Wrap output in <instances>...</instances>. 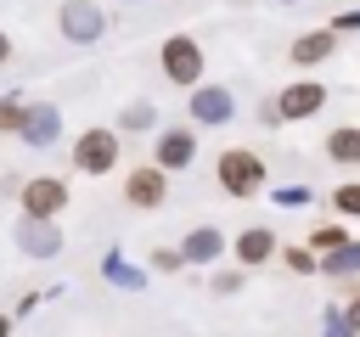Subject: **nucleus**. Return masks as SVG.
I'll list each match as a JSON object with an SVG mask.
<instances>
[{
	"instance_id": "1",
	"label": "nucleus",
	"mask_w": 360,
	"mask_h": 337,
	"mask_svg": "<svg viewBox=\"0 0 360 337\" xmlns=\"http://www.w3.org/2000/svg\"><path fill=\"white\" fill-rule=\"evenodd\" d=\"M219 191L225 197H259V185H264V157L259 152H248V146H231V152H219Z\"/></svg>"
},
{
	"instance_id": "2",
	"label": "nucleus",
	"mask_w": 360,
	"mask_h": 337,
	"mask_svg": "<svg viewBox=\"0 0 360 337\" xmlns=\"http://www.w3.org/2000/svg\"><path fill=\"white\" fill-rule=\"evenodd\" d=\"M163 73H169L174 84L197 90V84H202V45H197L191 34H174V39H163Z\"/></svg>"
},
{
	"instance_id": "3",
	"label": "nucleus",
	"mask_w": 360,
	"mask_h": 337,
	"mask_svg": "<svg viewBox=\"0 0 360 337\" xmlns=\"http://www.w3.org/2000/svg\"><path fill=\"white\" fill-rule=\"evenodd\" d=\"M73 163H79L84 174H107V168L118 163V135H112V129H84V135L73 140Z\"/></svg>"
},
{
	"instance_id": "4",
	"label": "nucleus",
	"mask_w": 360,
	"mask_h": 337,
	"mask_svg": "<svg viewBox=\"0 0 360 337\" xmlns=\"http://www.w3.org/2000/svg\"><path fill=\"white\" fill-rule=\"evenodd\" d=\"M321 107H326V84L321 79H298V84H287L276 95V118H315Z\"/></svg>"
},
{
	"instance_id": "5",
	"label": "nucleus",
	"mask_w": 360,
	"mask_h": 337,
	"mask_svg": "<svg viewBox=\"0 0 360 337\" xmlns=\"http://www.w3.org/2000/svg\"><path fill=\"white\" fill-rule=\"evenodd\" d=\"M231 112H236L231 90H219V84H197V90H191V118H197V124H225Z\"/></svg>"
},
{
	"instance_id": "6",
	"label": "nucleus",
	"mask_w": 360,
	"mask_h": 337,
	"mask_svg": "<svg viewBox=\"0 0 360 337\" xmlns=\"http://www.w3.org/2000/svg\"><path fill=\"white\" fill-rule=\"evenodd\" d=\"M62 202H68V185H62V180H28V185H22V208H28V219H51Z\"/></svg>"
},
{
	"instance_id": "7",
	"label": "nucleus",
	"mask_w": 360,
	"mask_h": 337,
	"mask_svg": "<svg viewBox=\"0 0 360 337\" xmlns=\"http://www.w3.org/2000/svg\"><path fill=\"white\" fill-rule=\"evenodd\" d=\"M191 152H197V135H191V129H163V135H158V168H163V174H169V168H186Z\"/></svg>"
},
{
	"instance_id": "8",
	"label": "nucleus",
	"mask_w": 360,
	"mask_h": 337,
	"mask_svg": "<svg viewBox=\"0 0 360 337\" xmlns=\"http://www.w3.org/2000/svg\"><path fill=\"white\" fill-rule=\"evenodd\" d=\"M124 197H129L135 208H158V202H163V168H158V163L135 168V174L124 180Z\"/></svg>"
},
{
	"instance_id": "9",
	"label": "nucleus",
	"mask_w": 360,
	"mask_h": 337,
	"mask_svg": "<svg viewBox=\"0 0 360 337\" xmlns=\"http://www.w3.org/2000/svg\"><path fill=\"white\" fill-rule=\"evenodd\" d=\"M62 34H68V39H96V34H101V11H96L90 0H68V6H62Z\"/></svg>"
},
{
	"instance_id": "10",
	"label": "nucleus",
	"mask_w": 360,
	"mask_h": 337,
	"mask_svg": "<svg viewBox=\"0 0 360 337\" xmlns=\"http://www.w3.org/2000/svg\"><path fill=\"white\" fill-rule=\"evenodd\" d=\"M332 51H338V34H332V28L298 34V39H292V67H315V62H326Z\"/></svg>"
},
{
	"instance_id": "11",
	"label": "nucleus",
	"mask_w": 360,
	"mask_h": 337,
	"mask_svg": "<svg viewBox=\"0 0 360 337\" xmlns=\"http://www.w3.org/2000/svg\"><path fill=\"white\" fill-rule=\"evenodd\" d=\"M236 258L253 270V264H264V258H276V230H264V225H248L242 236H236Z\"/></svg>"
},
{
	"instance_id": "12",
	"label": "nucleus",
	"mask_w": 360,
	"mask_h": 337,
	"mask_svg": "<svg viewBox=\"0 0 360 337\" xmlns=\"http://www.w3.org/2000/svg\"><path fill=\"white\" fill-rule=\"evenodd\" d=\"M22 247H28L34 258H51V253L62 247V236H56L51 219H28V225H22Z\"/></svg>"
},
{
	"instance_id": "13",
	"label": "nucleus",
	"mask_w": 360,
	"mask_h": 337,
	"mask_svg": "<svg viewBox=\"0 0 360 337\" xmlns=\"http://www.w3.org/2000/svg\"><path fill=\"white\" fill-rule=\"evenodd\" d=\"M219 247H225V236H219L214 225H202V230H191V236H186V247H180V253H186V264H208V258H219Z\"/></svg>"
},
{
	"instance_id": "14",
	"label": "nucleus",
	"mask_w": 360,
	"mask_h": 337,
	"mask_svg": "<svg viewBox=\"0 0 360 337\" xmlns=\"http://www.w3.org/2000/svg\"><path fill=\"white\" fill-rule=\"evenodd\" d=\"M326 157L332 163H360V129H332L326 135Z\"/></svg>"
},
{
	"instance_id": "15",
	"label": "nucleus",
	"mask_w": 360,
	"mask_h": 337,
	"mask_svg": "<svg viewBox=\"0 0 360 337\" xmlns=\"http://www.w3.org/2000/svg\"><path fill=\"white\" fill-rule=\"evenodd\" d=\"M22 135H28L34 146H45V140L56 135V112H51V107H28V118H22Z\"/></svg>"
},
{
	"instance_id": "16",
	"label": "nucleus",
	"mask_w": 360,
	"mask_h": 337,
	"mask_svg": "<svg viewBox=\"0 0 360 337\" xmlns=\"http://www.w3.org/2000/svg\"><path fill=\"white\" fill-rule=\"evenodd\" d=\"M321 270H326V275H360V242H343L338 253H326Z\"/></svg>"
},
{
	"instance_id": "17",
	"label": "nucleus",
	"mask_w": 360,
	"mask_h": 337,
	"mask_svg": "<svg viewBox=\"0 0 360 337\" xmlns=\"http://www.w3.org/2000/svg\"><path fill=\"white\" fill-rule=\"evenodd\" d=\"M343 242H354V236H349L343 225H321V230H309V247H315L321 258H326V253H338Z\"/></svg>"
},
{
	"instance_id": "18",
	"label": "nucleus",
	"mask_w": 360,
	"mask_h": 337,
	"mask_svg": "<svg viewBox=\"0 0 360 337\" xmlns=\"http://www.w3.org/2000/svg\"><path fill=\"white\" fill-rule=\"evenodd\" d=\"M281 258H287V270H298V275H309V270H321V253H315V247H287Z\"/></svg>"
},
{
	"instance_id": "19",
	"label": "nucleus",
	"mask_w": 360,
	"mask_h": 337,
	"mask_svg": "<svg viewBox=\"0 0 360 337\" xmlns=\"http://www.w3.org/2000/svg\"><path fill=\"white\" fill-rule=\"evenodd\" d=\"M332 208L349 213V219H360V185H338V191H332Z\"/></svg>"
},
{
	"instance_id": "20",
	"label": "nucleus",
	"mask_w": 360,
	"mask_h": 337,
	"mask_svg": "<svg viewBox=\"0 0 360 337\" xmlns=\"http://www.w3.org/2000/svg\"><path fill=\"white\" fill-rule=\"evenodd\" d=\"M276 202H281V208H304V202H315V191H309V185H281Z\"/></svg>"
},
{
	"instance_id": "21",
	"label": "nucleus",
	"mask_w": 360,
	"mask_h": 337,
	"mask_svg": "<svg viewBox=\"0 0 360 337\" xmlns=\"http://www.w3.org/2000/svg\"><path fill=\"white\" fill-rule=\"evenodd\" d=\"M326 337H360V331H354V326H349V315H343V309H338V303H332V309H326Z\"/></svg>"
},
{
	"instance_id": "22",
	"label": "nucleus",
	"mask_w": 360,
	"mask_h": 337,
	"mask_svg": "<svg viewBox=\"0 0 360 337\" xmlns=\"http://www.w3.org/2000/svg\"><path fill=\"white\" fill-rule=\"evenodd\" d=\"M146 124H152V107L146 101H129L124 107V129H146Z\"/></svg>"
},
{
	"instance_id": "23",
	"label": "nucleus",
	"mask_w": 360,
	"mask_h": 337,
	"mask_svg": "<svg viewBox=\"0 0 360 337\" xmlns=\"http://www.w3.org/2000/svg\"><path fill=\"white\" fill-rule=\"evenodd\" d=\"M22 118H28V107H17V101H0V129H22Z\"/></svg>"
},
{
	"instance_id": "24",
	"label": "nucleus",
	"mask_w": 360,
	"mask_h": 337,
	"mask_svg": "<svg viewBox=\"0 0 360 337\" xmlns=\"http://www.w3.org/2000/svg\"><path fill=\"white\" fill-rule=\"evenodd\" d=\"M236 286H242V275H236V270H225V275H214V292H236Z\"/></svg>"
},
{
	"instance_id": "25",
	"label": "nucleus",
	"mask_w": 360,
	"mask_h": 337,
	"mask_svg": "<svg viewBox=\"0 0 360 337\" xmlns=\"http://www.w3.org/2000/svg\"><path fill=\"white\" fill-rule=\"evenodd\" d=\"M338 28H349V34H354V28H360V11H343V17L332 22V34H338Z\"/></svg>"
},
{
	"instance_id": "26",
	"label": "nucleus",
	"mask_w": 360,
	"mask_h": 337,
	"mask_svg": "<svg viewBox=\"0 0 360 337\" xmlns=\"http://www.w3.org/2000/svg\"><path fill=\"white\" fill-rule=\"evenodd\" d=\"M343 315H349V326H354V331H360V292H354V298H349V309H343Z\"/></svg>"
},
{
	"instance_id": "27",
	"label": "nucleus",
	"mask_w": 360,
	"mask_h": 337,
	"mask_svg": "<svg viewBox=\"0 0 360 337\" xmlns=\"http://www.w3.org/2000/svg\"><path fill=\"white\" fill-rule=\"evenodd\" d=\"M6 56H11V45H6V34H0V62H6Z\"/></svg>"
},
{
	"instance_id": "28",
	"label": "nucleus",
	"mask_w": 360,
	"mask_h": 337,
	"mask_svg": "<svg viewBox=\"0 0 360 337\" xmlns=\"http://www.w3.org/2000/svg\"><path fill=\"white\" fill-rule=\"evenodd\" d=\"M6 331H11V326H6V320H0V337H6Z\"/></svg>"
}]
</instances>
